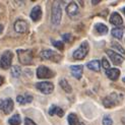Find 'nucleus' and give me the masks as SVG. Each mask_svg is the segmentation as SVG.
<instances>
[{"label":"nucleus","instance_id":"nucleus-26","mask_svg":"<svg viewBox=\"0 0 125 125\" xmlns=\"http://www.w3.org/2000/svg\"><path fill=\"white\" fill-rule=\"evenodd\" d=\"M102 66L104 67V69H106V70L110 69V63H109L108 60L106 59V58H103L102 59Z\"/></svg>","mask_w":125,"mask_h":125},{"label":"nucleus","instance_id":"nucleus-30","mask_svg":"<svg viewBox=\"0 0 125 125\" xmlns=\"http://www.w3.org/2000/svg\"><path fill=\"white\" fill-rule=\"evenodd\" d=\"M24 125H37L33 120H31L30 118H26L24 119Z\"/></svg>","mask_w":125,"mask_h":125},{"label":"nucleus","instance_id":"nucleus-13","mask_svg":"<svg viewBox=\"0 0 125 125\" xmlns=\"http://www.w3.org/2000/svg\"><path fill=\"white\" fill-rule=\"evenodd\" d=\"M70 70L72 75L76 79H80L83 76V66L82 65H72L70 66Z\"/></svg>","mask_w":125,"mask_h":125},{"label":"nucleus","instance_id":"nucleus-16","mask_svg":"<svg viewBox=\"0 0 125 125\" xmlns=\"http://www.w3.org/2000/svg\"><path fill=\"white\" fill-rule=\"evenodd\" d=\"M110 22L115 24V26H121V24L123 23V20L122 17L120 16L119 13H117V12H113L110 17Z\"/></svg>","mask_w":125,"mask_h":125},{"label":"nucleus","instance_id":"nucleus-32","mask_svg":"<svg viewBox=\"0 0 125 125\" xmlns=\"http://www.w3.org/2000/svg\"><path fill=\"white\" fill-rule=\"evenodd\" d=\"M62 38H63V41H65V42H69L70 39H71V36H70L69 34H65V35L62 36Z\"/></svg>","mask_w":125,"mask_h":125},{"label":"nucleus","instance_id":"nucleus-23","mask_svg":"<svg viewBox=\"0 0 125 125\" xmlns=\"http://www.w3.org/2000/svg\"><path fill=\"white\" fill-rule=\"evenodd\" d=\"M68 123L69 125H77L78 119L75 114H69L68 115Z\"/></svg>","mask_w":125,"mask_h":125},{"label":"nucleus","instance_id":"nucleus-35","mask_svg":"<svg viewBox=\"0 0 125 125\" xmlns=\"http://www.w3.org/2000/svg\"><path fill=\"white\" fill-rule=\"evenodd\" d=\"M2 30H3V28H2V26L0 24V34H1V32H2Z\"/></svg>","mask_w":125,"mask_h":125},{"label":"nucleus","instance_id":"nucleus-34","mask_svg":"<svg viewBox=\"0 0 125 125\" xmlns=\"http://www.w3.org/2000/svg\"><path fill=\"white\" fill-rule=\"evenodd\" d=\"M99 2H100V1H92V3H93V4H98Z\"/></svg>","mask_w":125,"mask_h":125},{"label":"nucleus","instance_id":"nucleus-18","mask_svg":"<svg viewBox=\"0 0 125 125\" xmlns=\"http://www.w3.org/2000/svg\"><path fill=\"white\" fill-rule=\"evenodd\" d=\"M86 66L91 70L99 71L100 70V67H101V63H100V61H98V60H92V61H90L89 63L86 64Z\"/></svg>","mask_w":125,"mask_h":125},{"label":"nucleus","instance_id":"nucleus-33","mask_svg":"<svg viewBox=\"0 0 125 125\" xmlns=\"http://www.w3.org/2000/svg\"><path fill=\"white\" fill-rule=\"evenodd\" d=\"M3 83V77L2 76H0V85H1Z\"/></svg>","mask_w":125,"mask_h":125},{"label":"nucleus","instance_id":"nucleus-24","mask_svg":"<svg viewBox=\"0 0 125 125\" xmlns=\"http://www.w3.org/2000/svg\"><path fill=\"white\" fill-rule=\"evenodd\" d=\"M21 67L20 66H13L11 68V74H12V76H14V77H18L21 75Z\"/></svg>","mask_w":125,"mask_h":125},{"label":"nucleus","instance_id":"nucleus-15","mask_svg":"<svg viewBox=\"0 0 125 125\" xmlns=\"http://www.w3.org/2000/svg\"><path fill=\"white\" fill-rule=\"evenodd\" d=\"M106 74H107V76L112 79V80H116L118 77L120 75V70L117 69V68H110L106 71Z\"/></svg>","mask_w":125,"mask_h":125},{"label":"nucleus","instance_id":"nucleus-22","mask_svg":"<svg viewBox=\"0 0 125 125\" xmlns=\"http://www.w3.org/2000/svg\"><path fill=\"white\" fill-rule=\"evenodd\" d=\"M112 36L115 37L117 39H121L123 37V30L119 28H115L112 30Z\"/></svg>","mask_w":125,"mask_h":125},{"label":"nucleus","instance_id":"nucleus-27","mask_svg":"<svg viewBox=\"0 0 125 125\" xmlns=\"http://www.w3.org/2000/svg\"><path fill=\"white\" fill-rule=\"evenodd\" d=\"M103 124L104 125H113V121H112V119L109 116H106L103 119Z\"/></svg>","mask_w":125,"mask_h":125},{"label":"nucleus","instance_id":"nucleus-14","mask_svg":"<svg viewBox=\"0 0 125 125\" xmlns=\"http://www.w3.org/2000/svg\"><path fill=\"white\" fill-rule=\"evenodd\" d=\"M41 16H42L41 7L39 5H37V6H35V7L32 9V11H31V18H32L34 21H37L40 20Z\"/></svg>","mask_w":125,"mask_h":125},{"label":"nucleus","instance_id":"nucleus-36","mask_svg":"<svg viewBox=\"0 0 125 125\" xmlns=\"http://www.w3.org/2000/svg\"><path fill=\"white\" fill-rule=\"evenodd\" d=\"M123 83H125V77H123Z\"/></svg>","mask_w":125,"mask_h":125},{"label":"nucleus","instance_id":"nucleus-1","mask_svg":"<svg viewBox=\"0 0 125 125\" xmlns=\"http://www.w3.org/2000/svg\"><path fill=\"white\" fill-rule=\"evenodd\" d=\"M18 60L23 65L32 64L33 62V51L31 50H17Z\"/></svg>","mask_w":125,"mask_h":125},{"label":"nucleus","instance_id":"nucleus-9","mask_svg":"<svg viewBox=\"0 0 125 125\" xmlns=\"http://www.w3.org/2000/svg\"><path fill=\"white\" fill-rule=\"evenodd\" d=\"M0 110H2L5 114H9L13 110V101L11 99L0 100Z\"/></svg>","mask_w":125,"mask_h":125},{"label":"nucleus","instance_id":"nucleus-28","mask_svg":"<svg viewBox=\"0 0 125 125\" xmlns=\"http://www.w3.org/2000/svg\"><path fill=\"white\" fill-rule=\"evenodd\" d=\"M112 46H113V47H115L117 50H119V51H120L122 54H125L124 49H123V48H122V47H121V46H120V45H119V44H118V43H115V42H114V43H112Z\"/></svg>","mask_w":125,"mask_h":125},{"label":"nucleus","instance_id":"nucleus-7","mask_svg":"<svg viewBox=\"0 0 125 125\" xmlns=\"http://www.w3.org/2000/svg\"><path fill=\"white\" fill-rule=\"evenodd\" d=\"M55 73L46 66H40L37 69V76L39 78H50L53 77Z\"/></svg>","mask_w":125,"mask_h":125},{"label":"nucleus","instance_id":"nucleus-38","mask_svg":"<svg viewBox=\"0 0 125 125\" xmlns=\"http://www.w3.org/2000/svg\"><path fill=\"white\" fill-rule=\"evenodd\" d=\"M123 123H124V124H125V119H124V120H123Z\"/></svg>","mask_w":125,"mask_h":125},{"label":"nucleus","instance_id":"nucleus-25","mask_svg":"<svg viewBox=\"0 0 125 125\" xmlns=\"http://www.w3.org/2000/svg\"><path fill=\"white\" fill-rule=\"evenodd\" d=\"M52 44L55 46V47H57L59 50H63L64 49V45H63V43L60 42V41H52Z\"/></svg>","mask_w":125,"mask_h":125},{"label":"nucleus","instance_id":"nucleus-20","mask_svg":"<svg viewBox=\"0 0 125 125\" xmlns=\"http://www.w3.org/2000/svg\"><path fill=\"white\" fill-rule=\"evenodd\" d=\"M59 84H60V86L62 87V89H63L66 93H70L71 91H72V89H71V86L69 85V83H67V80L66 79H61L60 82H59Z\"/></svg>","mask_w":125,"mask_h":125},{"label":"nucleus","instance_id":"nucleus-21","mask_svg":"<svg viewBox=\"0 0 125 125\" xmlns=\"http://www.w3.org/2000/svg\"><path fill=\"white\" fill-rule=\"evenodd\" d=\"M8 122H9L10 125H20V124L21 123V116L17 115V114H15V115H13V116H12L10 119L8 120Z\"/></svg>","mask_w":125,"mask_h":125},{"label":"nucleus","instance_id":"nucleus-37","mask_svg":"<svg viewBox=\"0 0 125 125\" xmlns=\"http://www.w3.org/2000/svg\"><path fill=\"white\" fill-rule=\"evenodd\" d=\"M123 12H124V13H125V7L123 8Z\"/></svg>","mask_w":125,"mask_h":125},{"label":"nucleus","instance_id":"nucleus-4","mask_svg":"<svg viewBox=\"0 0 125 125\" xmlns=\"http://www.w3.org/2000/svg\"><path fill=\"white\" fill-rule=\"evenodd\" d=\"M87 52H89V43L83 42L80 47L73 52V58L75 60H83L86 56Z\"/></svg>","mask_w":125,"mask_h":125},{"label":"nucleus","instance_id":"nucleus-8","mask_svg":"<svg viewBox=\"0 0 125 125\" xmlns=\"http://www.w3.org/2000/svg\"><path fill=\"white\" fill-rule=\"evenodd\" d=\"M36 87L38 89L40 92H42L45 95H49L51 94L54 90V85L53 83H49V82H43V83H39L36 84Z\"/></svg>","mask_w":125,"mask_h":125},{"label":"nucleus","instance_id":"nucleus-11","mask_svg":"<svg viewBox=\"0 0 125 125\" xmlns=\"http://www.w3.org/2000/svg\"><path fill=\"white\" fill-rule=\"evenodd\" d=\"M28 29H29L28 23L24 21H22V20H17L14 22V30H15V32H17V33L24 34V33L28 32Z\"/></svg>","mask_w":125,"mask_h":125},{"label":"nucleus","instance_id":"nucleus-6","mask_svg":"<svg viewBox=\"0 0 125 125\" xmlns=\"http://www.w3.org/2000/svg\"><path fill=\"white\" fill-rule=\"evenodd\" d=\"M41 57L45 60H51V61H54V62H58L61 60L62 56L58 53H56L52 50H45L41 53Z\"/></svg>","mask_w":125,"mask_h":125},{"label":"nucleus","instance_id":"nucleus-12","mask_svg":"<svg viewBox=\"0 0 125 125\" xmlns=\"http://www.w3.org/2000/svg\"><path fill=\"white\" fill-rule=\"evenodd\" d=\"M66 12L69 16H75L78 13V6L75 2H70L66 6Z\"/></svg>","mask_w":125,"mask_h":125},{"label":"nucleus","instance_id":"nucleus-10","mask_svg":"<svg viewBox=\"0 0 125 125\" xmlns=\"http://www.w3.org/2000/svg\"><path fill=\"white\" fill-rule=\"evenodd\" d=\"M106 53H107V55L110 57V59L112 60V62H113L115 65H120L123 62V60H124V58L122 57L121 55L116 53L115 51H113V50H107Z\"/></svg>","mask_w":125,"mask_h":125},{"label":"nucleus","instance_id":"nucleus-5","mask_svg":"<svg viewBox=\"0 0 125 125\" xmlns=\"http://www.w3.org/2000/svg\"><path fill=\"white\" fill-rule=\"evenodd\" d=\"M13 58V55L10 51H5L2 56H1V60H0V67L2 69H8L11 65V61Z\"/></svg>","mask_w":125,"mask_h":125},{"label":"nucleus","instance_id":"nucleus-3","mask_svg":"<svg viewBox=\"0 0 125 125\" xmlns=\"http://www.w3.org/2000/svg\"><path fill=\"white\" fill-rule=\"evenodd\" d=\"M122 95H117V94H111V95H109L108 97H106L104 99L103 101V104L106 108H112L114 107V106L118 105V103H119L121 101V97Z\"/></svg>","mask_w":125,"mask_h":125},{"label":"nucleus","instance_id":"nucleus-31","mask_svg":"<svg viewBox=\"0 0 125 125\" xmlns=\"http://www.w3.org/2000/svg\"><path fill=\"white\" fill-rule=\"evenodd\" d=\"M56 114H57L59 117H62L64 115V111L62 110L61 108H59V107H57V110H56Z\"/></svg>","mask_w":125,"mask_h":125},{"label":"nucleus","instance_id":"nucleus-29","mask_svg":"<svg viewBox=\"0 0 125 125\" xmlns=\"http://www.w3.org/2000/svg\"><path fill=\"white\" fill-rule=\"evenodd\" d=\"M56 110H57V106H55V105H53L51 108H50V110H49V114L51 115V116H53V115H55L56 114Z\"/></svg>","mask_w":125,"mask_h":125},{"label":"nucleus","instance_id":"nucleus-17","mask_svg":"<svg viewBox=\"0 0 125 125\" xmlns=\"http://www.w3.org/2000/svg\"><path fill=\"white\" fill-rule=\"evenodd\" d=\"M16 101L21 104V105H24V104H29L33 101V97L31 95H24V96H17L16 98Z\"/></svg>","mask_w":125,"mask_h":125},{"label":"nucleus","instance_id":"nucleus-19","mask_svg":"<svg viewBox=\"0 0 125 125\" xmlns=\"http://www.w3.org/2000/svg\"><path fill=\"white\" fill-rule=\"evenodd\" d=\"M95 30L99 35H106L108 33V28L103 23H97L95 26Z\"/></svg>","mask_w":125,"mask_h":125},{"label":"nucleus","instance_id":"nucleus-2","mask_svg":"<svg viewBox=\"0 0 125 125\" xmlns=\"http://www.w3.org/2000/svg\"><path fill=\"white\" fill-rule=\"evenodd\" d=\"M62 17V10L60 7L59 2H55L52 6V15H51V21L54 26H58L61 21Z\"/></svg>","mask_w":125,"mask_h":125}]
</instances>
